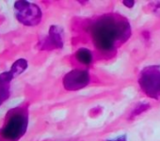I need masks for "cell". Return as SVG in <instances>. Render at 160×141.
<instances>
[{
	"label": "cell",
	"mask_w": 160,
	"mask_h": 141,
	"mask_svg": "<svg viewBox=\"0 0 160 141\" xmlns=\"http://www.w3.org/2000/svg\"><path fill=\"white\" fill-rule=\"evenodd\" d=\"M131 36L129 22L118 15L108 14L99 18L92 27L94 45L103 52L113 51Z\"/></svg>",
	"instance_id": "cell-1"
},
{
	"label": "cell",
	"mask_w": 160,
	"mask_h": 141,
	"mask_svg": "<svg viewBox=\"0 0 160 141\" xmlns=\"http://www.w3.org/2000/svg\"><path fill=\"white\" fill-rule=\"evenodd\" d=\"M28 124V114L27 108L16 107L8 113L2 129V135L10 141L19 140L27 132Z\"/></svg>",
	"instance_id": "cell-2"
},
{
	"label": "cell",
	"mask_w": 160,
	"mask_h": 141,
	"mask_svg": "<svg viewBox=\"0 0 160 141\" xmlns=\"http://www.w3.org/2000/svg\"><path fill=\"white\" fill-rule=\"evenodd\" d=\"M138 85L146 96L160 100V66L151 65L143 68L139 74Z\"/></svg>",
	"instance_id": "cell-3"
},
{
	"label": "cell",
	"mask_w": 160,
	"mask_h": 141,
	"mask_svg": "<svg viewBox=\"0 0 160 141\" xmlns=\"http://www.w3.org/2000/svg\"><path fill=\"white\" fill-rule=\"evenodd\" d=\"M14 13L16 19L28 27L39 25L42 17L40 7L28 1H16L14 4Z\"/></svg>",
	"instance_id": "cell-4"
},
{
	"label": "cell",
	"mask_w": 160,
	"mask_h": 141,
	"mask_svg": "<svg viewBox=\"0 0 160 141\" xmlns=\"http://www.w3.org/2000/svg\"><path fill=\"white\" fill-rule=\"evenodd\" d=\"M90 80L91 77L88 70L74 69L65 75L62 84L66 90L75 91L87 87L90 83Z\"/></svg>",
	"instance_id": "cell-5"
},
{
	"label": "cell",
	"mask_w": 160,
	"mask_h": 141,
	"mask_svg": "<svg viewBox=\"0 0 160 141\" xmlns=\"http://www.w3.org/2000/svg\"><path fill=\"white\" fill-rule=\"evenodd\" d=\"M62 28L58 26H51L49 28L48 35L42 39L38 47L40 50H56L61 49L63 47V36H62Z\"/></svg>",
	"instance_id": "cell-6"
},
{
	"label": "cell",
	"mask_w": 160,
	"mask_h": 141,
	"mask_svg": "<svg viewBox=\"0 0 160 141\" xmlns=\"http://www.w3.org/2000/svg\"><path fill=\"white\" fill-rule=\"evenodd\" d=\"M75 57L79 62H81L84 65H90L93 60L92 53L87 48L78 49L77 52L75 53Z\"/></svg>",
	"instance_id": "cell-7"
},
{
	"label": "cell",
	"mask_w": 160,
	"mask_h": 141,
	"mask_svg": "<svg viewBox=\"0 0 160 141\" xmlns=\"http://www.w3.org/2000/svg\"><path fill=\"white\" fill-rule=\"evenodd\" d=\"M27 68H28V61L24 58H20L13 63V65L12 66V68L10 70V72L15 77V76L21 75Z\"/></svg>",
	"instance_id": "cell-8"
},
{
	"label": "cell",
	"mask_w": 160,
	"mask_h": 141,
	"mask_svg": "<svg viewBox=\"0 0 160 141\" xmlns=\"http://www.w3.org/2000/svg\"><path fill=\"white\" fill-rule=\"evenodd\" d=\"M149 108H150V105H149L148 103H140V104H138V105L134 108V110L131 112L129 119H135L136 117L141 115L143 112H146Z\"/></svg>",
	"instance_id": "cell-9"
},
{
	"label": "cell",
	"mask_w": 160,
	"mask_h": 141,
	"mask_svg": "<svg viewBox=\"0 0 160 141\" xmlns=\"http://www.w3.org/2000/svg\"><path fill=\"white\" fill-rule=\"evenodd\" d=\"M122 4L126 7V8H133L134 5H135V1H133V0H130V1H122Z\"/></svg>",
	"instance_id": "cell-10"
},
{
	"label": "cell",
	"mask_w": 160,
	"mask_h": 141,
	"mask_svg": "<svg viewBox=\"0 0 160 141\" xmlns=\"http://www.w3.org/2000/svg\"><path fill=\"white\" fill-rule=\"evenodd\" d=\"M107 141H127V137H126V135H120L119 137H117L115 139H108Z\"/></svg>",
	"instance_id": "cell-11"
},
{
	"label": "cell",
	"mask_w": 160,
	"mask_h": 141,
	"mask_svg": "<svg viewBox=\"0 0 160 141\" xmlns=\"http://www.w3.org/2000/svg\"><path fill=\"white\" fill-rule=\"evenodd\" d=\"M0 141H10V140H8L7 138H5V137L2 135L1 132H0Z\"/></svg>",
	"instance_id": "cell-12"
},
{
	"label": "cell",
	"mask_w": 160,
	"mask_h": 141,
	"mask_svg": "<svg viewBox=\"0 0 160 141\" xmlns=\"http://www.w3.org/2000/svg\"></svg>",
	"instance_id": "cell-13"
}]
</instances>
